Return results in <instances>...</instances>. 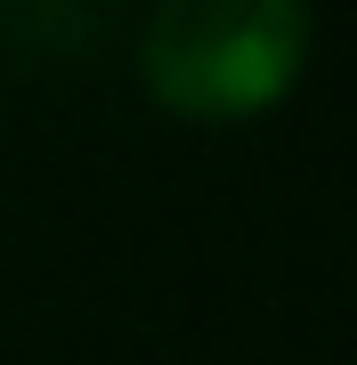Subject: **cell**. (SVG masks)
Returning <instances> with one entry per match:
<instances>
[{
  "label": "cell",
  "mask_w": 357,
  "mask_h": 365,
  "mask_svg": "<svg viewBox=\"0 0 357 365\" xmlns=\"http://www.w3.org/2000/svg\"><path fill=\"white\" fill-rule=\"evenodd\" d=\"M301 0H162L138 33L146 90L179 114H260L309 66Z\"/></svg>",
  "instance_id": "6da1fadb"
}]
</instances>
